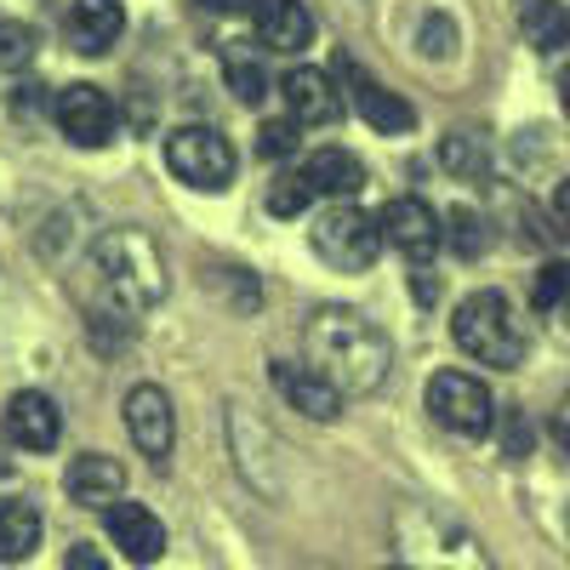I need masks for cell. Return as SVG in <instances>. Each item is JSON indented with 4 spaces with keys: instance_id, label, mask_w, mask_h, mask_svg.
<instances>
[{
    "instance_id": "cell-1",
    "label": "cell",
    "mask_w": 570,
    "mask_h": 570,
    "mask_svg": "<svg viewBox=\"0 0 570 570\" xmlns=\"http://www.w3.org/2000/svg\"><path fill=\"white\" fill-rule=\"evenodd\" d=\"M308 354L343 394H376L389 383V365H394L389 337L354 308H314L308 314Z\"/></svg>"
},
{
    "instance_id": "cell-2",
    "label": "cell",
    "mask_w": 570,
    "mask_h": 570,
    "mask_svg": "<svg viewBox=\"0 0 570 570\" xmlns=\"http://www.w3.org/2000/svg\"><path fill=\"white\" fill-rule=\"evenodd\" d=\"M86 268H91V285L104 292L109 314H120V320L149 314L166 297V263H160L155 240L142 228H109V234H98L91 252H86Z\"/></svg>"
},
{
    "instance_id": "cell-3",
    "label": "cell",
    "mask_w": 570,
    "mask_h": 570,
    "mask_svg": "<svg viewBox=\"0 0 570 570\" xmlns=\"http://www.w3.org/2000/svg\"><path fill=\"white\" fill-rule=\"evenodd\" d=\"M394 542H400V559L411 570H497L485 559V548L473 542L451 513L422 508V502L394 519Z\"/></svg>"
},
{
    "instance_id": "cell-4",
    "label": "cell",
    "mask_w": 570,
    "mask_h": 570,
    "mask_svg": "<svg viewBox=\"0 0 570 570\" xmlns=\"http://www.w3.org/2000/svg\"><path fill=\"white\" fill-rule=\"evenodd\" d=\"M451 337L468 360H480L491 371H513L519 360H525V325L513 320L508 297L502 292H473L456 303L451 314Z\"/></svg>"
},
{
    "instance_id": "cell-5",
    "label": "cell",
    "mask_w": 570,
    "mask_h": 570,
    "mask_svg": "<svg viewBox=\"0 0 570 570\" xmlns=\"http://www.w3.org/2000/svg\"><path fill=\"white\" fill-rule=\"evenodd\" d=\"M308 246H314V257L331 263V268L365 274L389 240H383V223H376L371 212H360L354 200H337V206H325V212L308 223Z\"/></svg>"
},
{
    "instance_id": "cell-6",
    "label": "cell",
    "mask_w": 570,
    "mask_h": 570,
    "mask_svg": "<svg viewBox=\"0 0 570 570\" xmlns=\"http://www.w3.org/2000/svg\"><path fill=\"white\" fill-rule=\"evenodd\" d=\"M166 166L171 177H183L188 188H200V195H217V188L234 183V166H240V155H234V142L212 126H183L166 137Z\"/></svg>"
},
{
    "instance_id": "cell-7",
    "label": "cell",
    "mask_w": 570,
    "mask_h": 570,
    "mask_svg": "<svg viewBox=\"0 0 570 570\" xmlns=\"http://www.w3.org/2000/svg\"><path fill=\"white\" fill-rule=\"evenodd\" d=\"M428 411H434L440 428H451V434H462V440H485L497 428L491 389L468 371H434L428 376Z\"/></svg>"
},
{
    "instance_id": "cell-8",
    "label": "cell",
    "mask_w": 570,
    "mask_h": 570,
    "mask_svg": "<svg viewBox=\"0 0 570 570\" xmlns=\"http://www.w3.org/2000/svg\"><path fill=\"white\" fill-rule=\"evenodd\" d=\"M376 223H383V240H389L400 257H411V263H428V257L445 246V223H440V212L428 206V200H416V195L389 200Z\"/></svg>"
},
{
    "instance_id": "cell-9",
    "label": "cell",
    "mask_w": 570,
    "mask_h": 570,
    "mask_svg": "<svg viewBox=\"0 0 570 570\" xmlns=\"http://www.w3.org/2000/svg\"><path fill=\"white\" fill-rule=\"evenodd\" d=\"M52 120L69 142H80V149H104V142L115 137V104L104 86H63L58 104H52Z\"/></svg>"
},
{
    "instance_id": "cell-10",
    "label": "cell",
    "mask_w": 570,
    "mask_h": 570,
    "mask_svg": "<svg viewBox=\"0 0 570 570\" xmlns=\"http://www.w3.org/2000/svg\"><path fill=\"white\" fill-rule=\"evenodd\" d=\"M337 69H343V80H348V91H354V109H360V120H365L371 131L400 137V131H411V126H416V109L400 98V91H389L371 69H360L354 58H337Z\"/></svg>"
},
{
    "instance_id": "cell-11",
    "label": "cell",
    "mask_w": 570,
    "mask_h": 570,
    "mask_svg": "<svg viewBox=\"0 0 570 570\" xmlns=\"http://www.w3.org/2000/svg\"><path fill=\"white\" fill-rule=\"evenodd\" d=\"M126 428H131V445L149 456V462H166L171 456V440H177V416H171V394L142 383L126 394Z\"/></svg>"
},
{
    "instance_id": "cell-12",
    "label": "cell",
    "mask_w": 570,
    "mask_h": 570,
    "mask_svg": "<svg viewBox=\"0 0 570 570\" xmlns=\"http://www.w3.org/2000/svg\"><path fill=\"white\" fill-rule=\"evenodd\" d=\"M274 389L285 394V405L314 416V422H331L343 416V389L331 383L320 365H297V360H274Z\"/></svg>"
},
{
    "instance_id": "cell-13",
    "label": "cell",
    "mask_w": 570,
    "mask_h": 570,
    "mask_svg": "<svg viewBox=\"0 0 570 570\" xmlns=\"http://www.w3.org/2000/svg\"><path fill=\"white\" fill-rule=\"evenodd\" d=\"M252 29L263 52H279V58H297L314 40V18L303 0H252Z\"/></svg>"
},
{
    "instance_id": "cell-14",
    "label": "cell",
    "mask_w": 570,
    "mask_h": 570,
    "mask_svg": "<svg viewBox=\"0 0 570 570\" xmlns=\"http://www.w3.org/2000/svg\"><path fill=\"white\" fill-rule=\"evenodd\" d=\"M279 98H285V109H292L297 126H331L343 115V91H337V80H331L325 69H303V63L285 69Z\"/></svg>"
},
{
    "instance_id": "cell-15",
    "label": "cell",
    "mask_w": 570,
    "mask_h": 570,
    "mask_svg": "<svg viewBox=\"0 0 570 570\" xmlns=\"http://www.w3.org/2000/svg\"><path fill=\"white\" fill-rule=\"evenodd\" d=\"M7 434H12L23 451H52V445L63 440V411L52 405V394L23 389V394H12V405H7Z\"/></svg>"
},
{
    "instance_id": "cell-16",
    "label": "cell",
    "mask_w": 570,
    "mask_h": 570,
    "mask_svg": "<svg viewBox=\"0 0 570 570\" xmlns=\"http://www.w3.org/2000/svg\"><path fill=\"white\" fill-rule=\"evenodd\" d=\"M109 542L131 559V564H155L166 553V525L142 508V502H115L109 508Z\"/></svg>"
},
{
    "instance_id": "cell-17",
    "label": "cell",
    "mask_w": 570,
    "mask_h": 570,
    "mask_svg": "<svg viewBox=\"0 0 570 570\" xmlns=\"http://www.w3.org/2000/svg\"><path fill=\"white\" fill-rule=\"evenodd\" d=\"M63 485H69V497H75L80 508H115L120 491H126V468H120L115 456H104V451H86V456L69 462Z\"/></svg>"
},
{
    "instance_id": "cell-18",
    "label": "cell",
    "mask_w": 570,
    "mask_h": 570,
    "mask_svg": "<svg viewBox=\"0 0 570 570\" xmlns=\"http://www.w3.org/2000/svg\"><path fill=\"white\" fill-rule=\"evenodd\" d=\"M120 29H126L120 0H75L69 7V40H75V52H86V58H104L109 46L120 40Z\"/></svg>"
},
{
    "instance_id": "cell-19",
    "label": "cell",
    "mask_w": 570,
    "mask_h": 570,
    "mask_svg": "<svg viewBox=\"0 0 570 570\" xmlns=\"http://www.w3.org/2000/svg\"><path fill=\"white\" fill-rule=\"evenodd\" d=\"M303 177L314 183V195H331V200H354L365 188V166L348 155V149H314Z\"/></svg>"
},
{
    "instance_id": "cell-20",
    "label": "cell",
    "mask_w": 570,
    "mask_h": 570,
    "mask_svg": "<svg viewBox=\"0 0 570 570\" xmlns=\"http://www.w3.org/2000/svg\"><path fill=\"white\" fill-rule=\"evenodd\" d=\"M519 35L537 52H564L570 46V7L564 0H519Z\"/></svg>"
},
{
    "instance_id": "cell-21",
    "label": "cell",
    "mask_w": 570,
    "mask_h": 570,
    "mask_svg": "<svg viewBox=\"0 0 570 570\" xmlns=\"http://www.w3.org/2000/svg\"><path fill=\"white\" fill-rule=\"evenodd\" d=\"M40 548V513L18 497L0 502V564H18Z\"/></svg>"
},
{
    "instance_id": "cell-22",
    "label": "cell",
    "mask_w": 570,
    "mask_h": 570,
    "mask_svg": "<svg viewBox=\"0 0 570 570\" xmlns=\"http://www.w3.org/2000/svg\"><path fill=\"white\" fill-rule=\"evenodd\" d=\"M223 75H228V91L240 98L246 109H257L268 98V69H263V52H252L246 40H234L223 52Z\"/></svg>"
},
{
    "instance_id": "cell-23",
    "label": "cell",
    "mask_w": 570,
    "mask_h": 570,
    "mask_svg": "<svg viewBox=\"0 0 570 570\" xmlns=\"http://www.w3.org/2000/svg\"><path fill=\"white\" fill-rule=\"evenodd\" d=\"M440 160H445V171H456V177H485V171H491V149H485L480 131H451L445 149H440Z\"/></svg>"
},
{
    "instance_id": "cell-24",
    "label": "cell",
    "mask_w": 570,
    "mask_h": 570,
    "mask_svg": "<svg viewBox=\"0 0 570 570\" xmlns=\"http://www.w3.org/2000/svg\"><path fill=\"white\" fill-rule=\"evenodd\" d=\"M485 240H491V234H485V217L480 212H473V206H456L451 217H445V246L456 252V257H480L485 252Z\"/></svg>"
},
{
    "instance_id": "cell-25",
    "label": "cell",
    "mask_w": 570,
    "mask_h": 570,
    "mask_svg": "<svg viewBox=\"0 0 570 570\" xmlns=\"http://www.w3.org/2000/svg\"><path fill=\"white\" fill-rule=\"evenodd\" d=\"M308 206H314V183L303 171H285V177L268 183V212L274 217H303Z\"/></svg>"
},
{
    "instance_id": "cell-26",
    "label": "cell",
    "mask_w": 570,
    "mask_h": 570,
    "mask_svg": "<svg viewBox=\"0 0 570 570\" xmlns=\"http://www.w3.org/2000/svg\"><path fill=\"white\" fill-rule=\"evenodd\" d=\"M35 63V29L18 18H0V75H18Z\"/></svg>"
},
{
    "instance_id": "cell-27",
    "label": "cell",
    "mask_w": 570,
    "mask_h": 570,
    "mask_svg": "<svg viewBox=\"0 0 570 570\" xmlns=\"http://www.w3.org/2000/svg\"><path fill=\"white\" fill-rule=\"evenodd\" d=\"M297 149H303V126H297L292 115L257 126V155H263V160H292Z\"/></svg>"
},
{
    "instance_id": "cell-28",
    "label": "cell",
    "mask_w": 570,
    "mask_h": 570,
    "mask_svg": "<svg viewBox=\"0 0 570 570\" xmlns=\"http://www.w3.org/2000/svg\"><path fill=\"white\" fill-rule=\"evenodd\" d=\"M531 303H537L542 314L570 303V263H548V268L537 274V285H531Z\"/></svg>"
},
{
    "instance_id": "cell-29",
    "label": "cell",
    "mask_w": 570,
    "mask_h": 570,
    "mask_svg": "<svg viewBox=\"0 0 570 570\" xmlns=\"http://www.w3.org/2000/svg\"><path fill=\"white\" fill-rule=\"evenodd\" d=\"M416 46H422V58H445V52H451V46H456V23L434 12V18H428V23H422V35H416Z\"/></svg>"
},
{
    "instance_id": "cell-30",
    "label": "cell",
    "mask_w": 570,
    "mask_h": 570,
    "mask_svg": "<svg viewBox=\"0 0 570 570\" xmlns=\"http://www.w3.org/2000/svg\"><path fill=\"white\" fill-rule=\"evenodd\" d=\"M502 445H508V456H525V451H531V428H525V416H519V411H508Z\"/></svg>"
},
{
    "instance_id": "cell-31",
    "label": "cell",
    "mask_w": 570,
    "mask_h": 570,
    "mask_svg": "<svg viewBox=\"0 0 570 570\" xmlns=\"http://www.w3.org/2000/svg\"><path fill=\"white\" fill-rule=\"evenodd\" d=\"M63 570H109V559H104L98 548H86V542H80V548H69Z\"/></svg>"
},
{
    "instance_id": "cell-32",
    "label": "cell",
    "mask_w": 570,
    "mask_h": 570,
    "mask_svg": "<svg viewBox=\"0 0 570 570\" xmlns=\"http://www.w3.org/2000/svg\"><path fill=\"white\" fill-rule=\"evenodd\" d=\"M553 445L570 456V394L559 400V411H553Z\"/></svg>"
},
{
    "instance_id": "cell-33",
    "label": "cell",
    "mask_w": 570,
    "mask_h": 570,
    "mask_svg": "<svg viewBox=\"0 0 570 570\" xmlns=\"http://www.w3.org/2000/svg\"><path fill=\"white\" fill-rule=\"evenodd\" d=\"M553 217H559V228L570 234V177H564V183L553 188Z\"/></svg>"
},
{
    "instance_id": "cell-34",
    "label": "cell",
    "mask_w": 570,
    "mask_h": 570,
    "mask_svg": "<svg viewBox=\"0 0 570 570\" xmlns=\"http://www.w3.org/2000/svg\"><path fill=\"white\" fill-rule=\"evenodd\" d=\"M200 12H217V18H234V12H246L252 0H195Z\"/></svg>"
},
{
    "instance_id": "cell-35",
    "label": "cell",
    "mask_w": 570,
    "mask_h": 570,
    "mask_svg": "<svg viewBox=\"0 0 570 570\" xmlns=\"http://www.w3.org/2000/svg\"><path fill=\"white\" fill-rule=\"evenodd\" d=\"M559 104H564V115H570V69L559 75Z\"/></svg>"
},
{
    "instance_id": "cell-36",
    "label": "cell",
    "mask_w": 570,
    "mask_h": 570,
    "mask_svg": "<svg viewBox=\"0 0 570 570\" xmlns=\"http://www.w3.org/2000/svg\"><path fill=\"white\" fill-rule=\"evenodd\" d=\"M0 473H12V456H7V440H0Z\"/></svg>"
},
{
    "instance_id": "cell-37",
    "label": "cell",
    "mask_w": 570,
    "mask_h": 570,
    "mask_svg": "<svg viewBox=\"0 0 570 570\" xmlns=\"http://www.w3.org/2000/svg\"><path fill=\"white\" fill-rule=\"evenodd\" d=\"M564 314H570V303H564Z\"/></svg>"
}]
</instances>
